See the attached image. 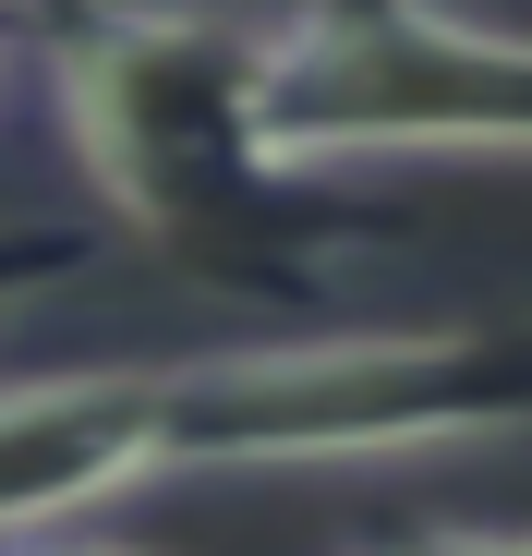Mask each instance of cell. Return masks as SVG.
<instances>
[{"instance_id":"cell-1","label":"cell","mask_w":532,"mask_h":556,"mask_svg":"<svg viewBox=\"0 0 532 556\" xmlns=\"http://www.w3.org/2000/svg\"><path fill=\"white\" fill-rule=\"evenodd\" d=\"M37 13L61 134L145 254L230 291H279L339 242V218L266 134L291 13H206V0H37Z\"/></svg>"},{"instance_id":"cell-2","label":"cell","mask_w":532,"mask_h":556,"mask_svg":"<svg viewBox=\"0 0 532 556\" xmlns=\"http://www.w3.org/2000/svg\"><path fill=\"white\" fill-rule=\"evenodd\" d=\"M532 424V315L448 327H339L157 363L169 472H303V459H400L448 435Z\"/></svg>"},{"instance_id":"cell-3","label":"cell","mask_w":532,"mask_h":556,"mask_svg":"<svg viewBox=\"0 0 532 556\" xmlns=\"http://www.w3.org/2000/svg\"><path fill=\"white\" fill-rule=\"evenodd\" d=\"M266 134L291 169L532 157V37L460 13V0H303L279 25Z\"/></svg>"},{"instance_id":"cell-4","label":"cell","mask_w":532,"mask_h":556,"mask_svg":"<svg viewBox=\"0 0 532 556\" xmlns=\"http://www.w3.org/2000/svg\"><path fill=\"white\" fill-rule=\"evenodd\" d=\"M169 472L157 435V363H73V376H13L0 388V544L73 532Z\"/></svg>"},{"instance_id":"cell-5","label":"cell","mask_w":532,"mask_h":556,"mask_svg":"<svg viewBox=\"0 0 532 556\" xmlns=\"http://www.w3.org/2000/svg\"><path fill=\"white\" fill-rule=\"evenodd\" d=\"M85 254H98V230H0V303L49 291V278H73Z\"/></svg>"},{"instance_id":"cell-6","label":"cell","mask_w":532,"mask_h":556,"mask_svg":"<svg viewBox=\"0 0 532 556\" xmlns=\"http://www.w3.org/2000/svg\"><path fill=\"white\" fill-rule=\"evenodd\" d=\"M364 556H532V532H388Z\"/></svg>"},{"instance_id":"cell-7","label":"cell","mask_w":532,"mask_h":556,"mask_svg":"<svg viewBox=\"0 0 532 556\" xmlns=\"http://www.w3.org/2000/svg\"><path fill=\"white\" fill-rule=\"evenodd\" d=\"M0 556H134V544H98V532H25V544H0Z\"/></svg>"}]
</instances>
